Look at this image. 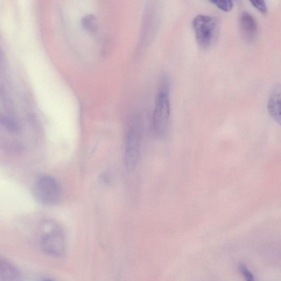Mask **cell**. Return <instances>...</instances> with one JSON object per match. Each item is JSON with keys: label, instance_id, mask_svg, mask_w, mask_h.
<instances>
[{"label": "cell", "instance_id": "6da1fadb", "mask_svg": "<svg viewBox=\"0 0 281 281\" xmlns=\"http://www.w3.org/2000/svg\"><path fill=\"white\" fill-rule=\"evenodd\" d=\"M41 248L49 256L62 258L66 254L67 244L63 230L54 222L47 221L41 227Z\"/></svg>", "mask_w": 281, "mask_h": 281}, {"label": "cell", "instance_id": "7a4b0ae2", "mask_svg": "<svg viewBox=\"0 0 281 281\" xmlns=\"http://www.w3.org/2000/svg\"><path fill=\"white\" fill-rule=\"evenodd\" d=\"M170 116V82L165 78L161 84L152 118L153 128L158 136H162L165 134Z\"/></svg>", "mask_w": 281, "mask_h": 281}, {"label": "cell", "instance_id": "3957f363", "mask_svg": "<svg viewBox=\"0 0 281 281\" xmlns=\"http://www.w3.org/2000/svg\"><path fill=\"white\" fill-rule=\"evenodd\" d=\"M143 137V123L138 116L132 119L126 135L125 164L129 172L134 171L139 160Z\"/></svg>", "mask_w": 281, "mask_h": 281}, {"label": "cell", "instance_id": "277c9868", "mask_svg": "<svg viewBox=\"0 0 281 281\" xmlns=\"http://www.w3.org/2000/svg\"><path fill=\"white\" fill-rule=\"evenodd\" d=\"M196 42L201 48L208 49L215 43L219 34L218 20L214 17L200 15L193 21Z\"/></svg>", "mask_w": 281, "mask_h": 281}, {"label": "cell", "instance_id": "5b68a950", "mask_svg": "<svg viewBox=\"0 0 281 281\" xmlns=\"http://www.w3.org/2000/svg\"><path fill=\"white\" fill-rule=\"evenodd\" d=\"M34 194L37 200L43 205H57L61 198V188L59 182L50 176H44L35 184Z\"/></svg>", "mask_w": 281, "mask_h": 281}, {"label": "cell", "instance_id": "8992f818", "mask_svg": "<svg viewBox=\"0 0 281 281\" xmlns=\"http://www.w3.org/2000/svg\"><path fill=\"white\" fill-rule=\"evenodd\" d=\"M240 30L244 39L248 41L254 40L257 33V23L255 18L248 12L242 13L240 18Z\"/></svg>", "mask_w": 281, "mask_h": 281}, {"label": "cell", "instance_id": "52a82bcc", "mask_svg": "<svg viewBox=\"0 0 281 281\" xmlns=\"http://www.w3.org/2000/svg\"><path fill=\"white\" fill-rule=\"evenodd\" d=\"M280 87L276 86L272 91L268 104V109L271 117L279 125L280 124Z\"/></svg>", "mask_w": 281, "mask_h": 281}, {"label": "cell", "instance_id": "ba28073f", "mask_svg": "<svg viewBox=\"0 0 281 281\" xmlns=\"http://www.w3.org/2000/svg\"><path fill=\"white\" fill-rule=\"evenodd\" d=\"M0 275L8 279H15L17 276V272L10 263L0 258Z\"/></svg>", "mask_w": 281, "mask_h": 281}, {"label": "cell", "instance_id": "9c48e42d", "mask_svg": "<svg viewBox=\"0 0 281 281\" xmlns=\"http://www.w3.org/2000/svg\"><path fill=\"white\" fill-rule=\"evenodd\" d=\"M81 25L84 30L91 33H95L98 30L97 20L93 15L83 17L81 20Z\"/></svg>", "mask_w": 281, "mask_h": 281}, {"label": "cell", "instance_id": "30bf717a", "mask_svg": "<svg viewBox=\"0 0 281 281\" xmlns=\"http://www.w3.org/2000/svg\"><path fill=\"white\" fill-rule=\"evenodd\" d=\"M210 3L224 12H230L234 8V3L232 1H211Z\"/></svg>", "mask_w": 281, "mask_h": 281}, {"label": "cell", "instance_id": "8fae6325", "mask_svg": "<svg viewBox=\"0 0 281 281\" xmlns=\"http://www.w3.org/2000/svg\"><path fill=\"white\" fill-rule=\"evenodd\" d=\"M250 2L255 8L262 13L265 14L268 12V8H267L266 3L264 1H261V0L255 1H255H251Z\"/></svg>", "mask_w": 281, "mask_h": 281}, {"label": "cell", "instance_id": "7c38bea8", "mask_svg": "<svg viewBox=\"0 0 281 281\" xmlns=\"http://www.w3.org/2000/svg\"><path fill=\"white\" fill-rule=\"evenodd\" d=\"M43 281H53V280H51V279H45Z\"/></svg>", "mask_w": 281, "mask_h": 281}]
</instances>
